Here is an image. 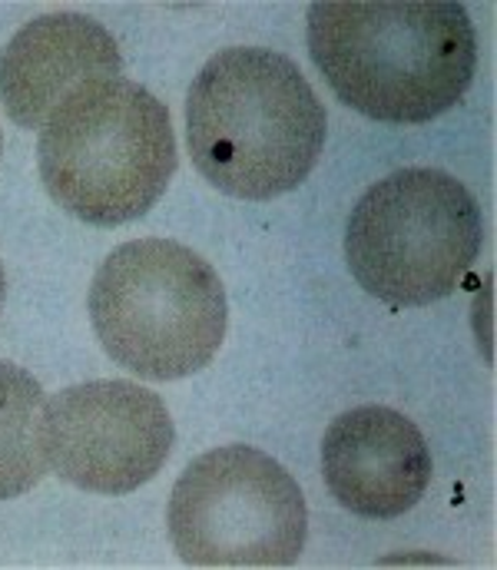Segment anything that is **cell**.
<instances>
[{
  "mask_svg": "<svg viewBox=\"0 0 497 570\" xmlns=\"http://www.w3.org/2000/svg\"><path fill=\"white\" fill-rule=\"evenodd\" d=\"M309 53L345 107L418 127L468 94L478 33L451 0H322L309 7Z\"/></svg>",
  "mask_w": 497,
  "mask_h": 570,
  "instance_id": "cell-1",
  "label": "cell"
},
{
  "mask_svg": "<svg viewBox=\"0 0 497 570\" xmlns=\"http://www.w3.org/2000/svg\"><path fill=\"white\" fill-rule=\"evenodd\" d=\"M186 146L219 193L266 203L312 176L326 107L286 53L229 47L206 60L186 94Z\"/></svg>",
  "mask_w": 497,
  "mask_h": 570,
  "instance_id": "cell-2",
  "label": "cell"
},
{
  "mask_svg": "<svg viewBox=\"0 0 497 570\" xmlns=\"http://www.w3.org/2000/svg\"><path fill=\"white\" fill-rule=\"evenodd\" d=\"M37 163L50 199L70 216L90 226L133 223L176 173L169 110L133 80H87L40 127Z\"/></svg>",
  "mask_w": 497,
  "mask_h": 570,
  "instance_id": "cell-3",
  "label": "cell"
},
{
  "mask_svg": "<svg viewBox=\"0 0 497 570\" xmlns=\"http://www.w3.org/2000/svg\"><path fill=\"white\" fill-rule=\"evenodd\" d=\"M90 322L120 368L172 382L212 365L229 322L226 288L189 246L133 239L97 269Z\"/></svg>",
  "mask_w": 497,
  "mask_h": 570,
  "instance_id": "cell-4",
  "label": "cell"
},
{
  "mask_svg": "<svg viewBox=\"0 0 497 570\" xmlns=\"http://www.w3.org/2000/svg\"><path fill=\"white\" fill-rule=\"evenodd\" d=\"M485 246L471 189L445 169L408 166L368 186L345 226V263L368 295L391 308L451 295Z\"/></svg>",
  "mask_w": 497,
  "mask_h": 570,
  "instance_id": "cell-5",
  "label": "cell"
},
{
  "mask_svg": "<svg viewBox=\"0 0 497 570\" xmlns=\"http://www.w3.org/2000/svg\"><path fill=\"white\" fill-rule=\"evenodd\" d=\"M176 554L192 568H289L309 534L299 481L249 444L199 454L166 508Z\"/></svg>",
  "mask_w": 497,
  "mask_h": 570,
  "instance_id": "cell-6",
  "label": "cell"
},
{
  "mask_svg": "<svg viewBox=\"0 0 497 570\" xmlns=\"http://www.w3.org/2000/svg\"><path fill=\"white\" fill-rule=\"evenodd\" d=\"M176 441L166 402L133 382L107 379L63 389L43 412L53 471L90 494H130L153 481Z\"/></svg>",
  "mask_w": 497,
  "mask_h": 570,
  "instance_id": "cell-7",
  "label": "cell"
},
{
  "mask_svg": "<svg viewBox=\"0 0 497 570\" xmlns=\"http://www.w3.org/2000/svg\"><path fill=\"white\" fill-rule=\"evenodd\" d=\"M322 474L345 511L368 521H391L425 498L431 451L421 428L398 409L358 405L326 431Z\"/></svg>",
  "mask_w": 497,
  "mask_h": 570,
  "instance_id": "cell-8",
  "label": "cell"
},
{
  "mask_svg": "<svg viewBox=\"0 0 497 570\" xmlns=\"http://www.w3.org/2000/svg\"><path fill=\"white\" fill-rule=\"evenodd\" d=\"M123 70L113 33L83 13H47L20 27L0 53V100L17 127H43L87 80Z\"/></svg>",
  "mask_w": 497,
  "mask_h": 570,
  "instance_id": "cell-9",
  "label": "cell"
},
{
  "mask_svg": "<svg viewBox=\"0 0 497 570\" xmlns=\"http://www.w3.org/2000/svg\"><path fill=\"white\" fill-rule=\"evenodd\" d=\"M43 389L10 362H0V501L27 494L47 471Z\"/></svg>",
  "mask_w": 497,
  "mask_h": 570,
  "instance_id": "cell-10",
  "label": "cell"
},
{
  "mask_svg": "<svg viewBox=\"0 0 497 570\" xmlns=\"http://www.w3.org/2000/svg\"><path fill=\"white\" fill-rule=\"evenodd\" d=\"M3 292H7V283H3V266H0V308H3Z\"/></svg>",
  "mask_w": 497,
  "mask_h": 570,
  "instance_id": "cell-11",
  "label": "cell"
},
{
  "mask_svg": "<svg viewBox=\"0 0 497 570\" xmlns=\"http://www.w3.org/2000/svg\"><path fill=\"white\" fill-rule=\"evenodd\" d=\"M0 149H3V140H0Z\"/></svg>",
  "mask_w": 497,
  "mask_h": 570,
  "instance_id": "cell-12",
  "label": "cell"
}]
</instances>
